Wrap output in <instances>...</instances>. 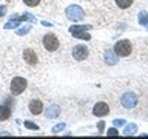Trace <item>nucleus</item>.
I'll list each match as a JSON object with an SVG mask.
<instances>
[{"label": "nucleus", "instance_id": "obj_13", "mask_svg": "<svg viewBox=\"0 0 148 139\" xmlns=\"http://www.w3.org/2000/svg\"><path fill=\"white\" fill-rule=\"evenodd\" d=\"M11 116V110L5 105H0V120H6Z\"/></svg>", "mask_w": 148, "mask_h": 139}, {"label": "nucleus", "instance_id": "obj_2", "mask_svg": "<svg viewBox=\"0 0 148 139\" xmlns=\"http://www.w3.org/2000/svg\"><path fill=\"white\" fill-rule=\"evenodd\" d=\"M66 17L69 20H74V22H80L83 17H85V12H83V9L80 6H77V5H73V6H69L66 9Z\"/></svg>", "mask_w": 148, "mask_h": 139}, {"label": "nucleus", "instance_id": "obj_1", "mask_svg": "<svg viewBox=\"0 0 148 139\" xmlns=\"http://www.w3.org/2000/svg\"><path fill=\"white\" fill-rule=\"evenodd\" d=\"M131 51H133V46L130 40H119L114 46V53L120 56V57H127V56L131 54Z\"/></svg>", "mask_w": 148, "mask_h": 139}, {"label": "nucleus", "instance_id": "obj_4", "mask_svg": "<svg viewBox=\"0 0 148 139\" xmlns=\"http://www.w3.org/2000/svg\"><path fill=\"white\" fill-rule=\"evenodd\" d=\"M26 88V81L23 77H14L11 82V93L12 94H20Z\"/></svg>", "mask_w": 148, "mask_h": 139}, {"label": "nucleus", "instance_id": "obj_11", "mask_svg": "<svg viewBox=\"0 0 148 139\" xmlns=\"http://www.w3.org/2000/svg\"><path fill=\"white\" fill-rule=\"evenodd\" d=\"M60 114V108L57 105H51L48 110H46V118L48 119H54V118H57V116Z\"/></svg>", "mask_w": 148, "mask_h": 139}, {"label": "nucleus", "instance_id": "obj_14", "mask_svg": "<svg viewBox=\"0 0 148 139\" xmlns=\"http://www.w3.org/2000/svg\"><path fill=\"white\" fill-rule=\"evenodd\" d=\"M136 131H137L136 124H130L123 128V134H127V136H130V134H136Z\"/></svg>", "mask_w": 148, "mask_h": 139}, {"label": "nucleus", "instance_id": "obj_7", "mask_svg": "<svg viewBox=\"0 0 148 139\" xmlns=\"http://www.w3.org/2000/svg\"><path fill=\"white\" fill-rule=\"evenodd\" d=\"M23 59H25V62L28 65H37V62H39V59H37V53L34 50H31V48H26L25 51H23Z\"/></svg>", "mask_w": 148, "mask_h": 139}, {"label": "nucleus", "instance_id": "obj_20", "mask_svg": "<svg viewBox=\"0 0 148 139\" xmlns=\"http://www.w3.org/2000/svg\"><path fill=\"white\" fill-rule=\"evenodd\" d=\"M25 127L29 128V130H39V127H37L36 124H32V122H25Z\"/></svg>", "mask_w": 148, "mask_h": 139}, {"label": "nucleus", "instance_id": "obj_16", "mask_svg": "<svg viewBox=\"0 0 148 139\" xmlns=\"http://www.w3.org/2000/svg\"><path fill=\"white\" fill-rule=\"evenodd\" d=\"M116 3H117V6L119 8H122V9H127L131 6V3H133V0H116Z\"/></svg>", "mask_w": 148, "mask_h": 139}, {"label": "nucleus", "instance_id": "obj_3", "mask_svg": "<svg viewBox=\"0 0 148 139\" xmlns=\"http://www.w3.org/2000/svg\"><path fill=\"white\" fill-rule=\"evenodd\" d=\"M42 43H43V46H45V50H48V51H56L59 48V39L56 37L54 34H46L45 37H43V40H42Z\"/></svg>", "mask_w": 148, "mask_h": 139}, {"label": "nucleus", "instance_id": "obj_12", "mask_svg": "<svg viewBox=\"0 0 148 139\" xmlns=\"http://www.w3.org/2000/svg\"><path fill=\"white\" fill-rule=\"evenodd\" d=\"M105 62L108 65H116L117 63V56H116V53H113V51H106L105 53Z\"/></svg>", "mask_w": 148, "mask_h": 139}, {"label": "nucleus", "instance_id": "obj_21", "mask_svg": "<svg viewBox=\"0 0 148 139\" xmlns=\"http://www.w3.org/2000/svg\"><path fill=\"white\" fill-rule=\"evenodd\" d=\"M65 128V125L63 124H59V125H56V127L53 128V133H57V131H62V130Z\"/></svg>", "mask_w": 148, "mask_h": 139}, {"label": "nucleus", "instance_id": "obj_15", "mask_svg": "<svg viewBox=\"0 0 148 139\" xmlns=\"http://www.w3.org/2000/svg\"><path fill=\"white\" fill-rule=\"evenodd\" d=\"M139 23L143 26H148V12L147 11H140L139 12Z\"/></svg>", "mask_w": 148, "mask_h": 139}, {"label": "nucleus", "instance_id": "obj_17", "mask_svg": "<svg viewBox=\"0 0 148 139\" xmlns=\"http://www.w3.org/2000/svg\"><path fill=\"white\" fill-rule=\"evenodd\" d=\"M20 20L22 19H11V20H9L6 25H5V28H6V30H11V28H16L18 23H20Z\"/></svg>", "mask_w": 148, "mask_h": 139}, {"label": "nucleus", "instance_id": "obj_19", "mask_svg": "<svg viewBox=\"0 0 148 139\" xmlns=\"http://www.w3.org/2000/svg\"><path fill=\"white\" fill-rule=\"evenodd\" d=\"M25 2V5H28V6H37V5L40 3V0H23Z\"/></svg>", "mask_w": 148, "mask_h": 139}, {"label": "nucleus", "instance_id": "obj_24", "mask_svg": "<svg viewBox=\"0 0 148 139\" xmlns=\"http://www.w3.org/2000/svg\"><path fill=\"white\" fill-rule=\"evenodd\" d=\"M125 124V120H122V119H116L114 120V125L116 127H120V125H123Z\"/></svg>", "mask_w": 148, "mask_h": 139}, {"label": "nucleus", "instance_id": "obj_5", "mask_svg": "<svg viewBox=\"0 0 148 139\" xmlns=\"http://www.w3.org/2000/svg\"><path fill=\"white\" fill-rule=\"evenodd\" d=\"M92 113H94V116H97V118H103V116H106L110 113V107H108V104H105V102H99V104L94 105Z\"/></svg>", "mask_w": 148, "mask_h": 139}, {"label": "nucleus", "instance_id": "obj_22", "mask_svg": "<svg viewBox=\"0 0 148 139\" xmlns=\"http://www.w3.org/2000/svg\"><path fill=\"white\" fill-rule=\"evenodd\" d=\"M117 134H119V131L116 128H110L108 130V136H117Z\"/></svg>", "mask_w": 148, "mask_h": 139}, {"label": "nucleus", "instance_id": "obj_8", "mask_svg": "<svg viewBox=\"0 0 148 139\" xmlns=\"http://www.w3.org/2000/svg\"><path fill=\"white\" fill-rule=\"evenodd\" d=\"M88 56V50L85 45H76L73 50V57L76 60H85Z\"/></svg>", "mask_w": 148, "mask_h": 139}, {"label": "nucleus", "instance_id": "obj_10", "mask_svg": "<svg viewBox=\"0 0 148 139\" xmlns=\"http://www.w3.org/2000/svg\"><path fill=\"white\" fill-rule=\"evenodd\" d=\"M91 26L90 25H73L69 28V32L71 34H77V32H85V31H90Z\"/></svg>", "mask_w": 148, "mask_h": 139}, {"label": "nucleus", "instance_id": "obj_9", "mask_svg": "<svg viewBox=\"0 0 148 139\" xmlns=\"http://www.w3.org/2000/svg\"><path fill=\"white\" fill-rule=\"evenodd\" d=\"M28 108H29L31 114H34V116H39V114L43 113V104H42V100H39V99H32L29 102V105H28Z\"/></svg>", "mask_w": 148, "mask_h": 139}, {"label": "nucleus", "instance_id": "obj_6", "mask_svg": "<svg viewBox=\"0 0 148 139\" xmlns=\"http://www.w3.org/2000/svg\"><path fill=\"white\" fill-rule=\"evenodd\" d=\"M122 105L125 107V108H134L137 104V97L136 94H133V93H127V94L122 96Z\"/></svg>", "mask_w": 148, "mask_h": 139}, {"label": "nucleus", "instance_id": "obj_23", "mask_svg": "<svg viewBox=\"0 0 148 139\" xmlns=\"http://www.w3.org/2000/svg\"><path fill=\"white\" fill-rule=\"evenodd\" d=\"M29 31V26H25V28H22V30H18L17 31V34H25V32Z\"/></svg>", "mask_w": 148, "mask_h": 139}, {"label": "nucleus", "instance_id": "obj_25", "mask_svg": "<svg viewBox=\"0 0 148 139\" xmlns=\"http://www.w3.org/2000/svg\"><path fill=\"white\" fill-rule=\"evenodd\" d=\"M5 12H6V8H5V6H0V17L5 16Z\"/></svg>", "mask_w": 148, "mask_h": 139}, {"label": "nucleus", "instance_id": "obj_18", "mask_svg": "<svg viewBox=\"0 0 148 139\" xmlns=\"http://www.w3.org/2000/svg\"><path fill=\"white\" fill-rule=\"evenodd\" d=\"M73 36L77 37V39H85V40H90V39H91V36L86 34V31H85V32H77V34H73Z\"/></svg>", "mask_w": 148, "mask_h": 139}]
</instances>
